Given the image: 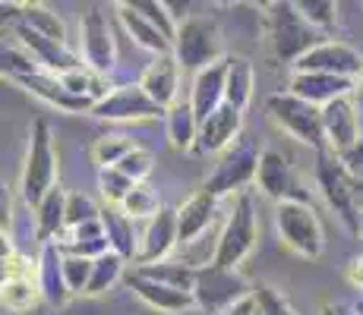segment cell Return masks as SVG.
Wrapping results in <instances>:
<instances>
[{"instance_id": "3", "label": "cell", "mask_w": 363, "mask_h": 315, "mask_svg": "<svg viewBox=\"0 0 363 315\" xmlns=\"http://www.w3.org/2000/svg\"><path fill=\"white\" fill-rule=\"evenodd\" d=\"M269 114L272 120L281 126L288 136H294L297 142L313 145L319 155L329 151V139H325V126H323V110L316 104L303 101L297 95H272L269 98Z\"/></svg>"}, {"instance_id": "42", "label": "cell", "mask_w": 363, "mask_h": 315, "mask_svg": "<svg viewBox=\"0 0 363 315\" xmlns=\"http://www.w3.org/2000/svg\"><path fill=\"white\" fill-rule=\"evenodd\" d=\"M323 315H357L347 303H341V299H325L323 303Z\"/></svg>"}, {"instance_id": "8", "label": "cell", "mask_w": 363, "mask_h": 315, "mask_svg": "<svg viewBox=\"0 0 363 315\" xmlns=\"http://www.w3.org/2000/svg\"><path fill=\"white\" fill-rule=\"evenodd\" d=\"M259 158L262 151L256 149V142L250 136H237L225 151H221V161L215 164L212 177L206 180V189L212 195H225V193H243V183L250 177H256L259 171Z\"/></svg>"}, {"instance_id": "18", "label": "cell", "mask_w": 363, "mask_h": 315, "mask_svg": "<svg viewBox=\"0 0 363 315\" xmlns=\"http://www.w3.org/2000/svg\"><path fill=\"white\" fill-rule=\"evenodd\" d=\"M237 130H240V110L231 108V104H221V108L199 126V136H196L193 149L202 151V155H208V151H225L237 139Z\"/></svg>"}, {"instance_id": "24", "label": "cell", "mask_w": 363, "mask_h": 315, "mask_svg": "<svg viewBox=\"0 0 363 315\" xmlns=\"http://www.w3.org/2000/svg\"><path fill=\"white\" fill-rule=\"evenodd\" d=\"M215 199H218V195H212L208 189H202V193H196L177 212V227H180V240H184V243H190L193 236H199L202 230L208 227L212 212H215Z\"/></svg>"}, {"instance_id": "26", "label": "cell", "mask_w": 363, "mask_h": 315, "mask_svg": "<svg viewBox=\"0 0 363 315\" xmlns=\"http://www.w3.org/2000/svg\"><path fill=\"white\" fill-rule=\"evenodd\" d=\"M167 132H171L174 149H190V145H196L199 120H196V114H193L190 101H177L167 110Z\"/></svg>"}, {"instance_id": "29", "label": "cell", "mask_w": 363, "mask_h": 315, "mask_svg": "<svg viewBox=\"0 0 363 315\" xmlns=\"http://www.w3.org/2000/svg\"><path fill=\"white\" fill-rule=\"evenodd\" d=\"M136 271L145 277H152V281H158V284L174 287V290H184V293H193V287H196V271L186 268V265L158 262V265H145V268H136Z\"/></svg>"}, {"instance_id": "25", "label": "cell", "mask_w": 363, "mask_h": 315, "mask_svg": "<svg viewBox=\"0 0 363 315\" xmlns=\"http://www.w3.org/2000/svg\"><path fill=\"white\" fill-rule=\"evenodd\" d=\"M250 95H253V67H250L247 57L234 54L228 57V88H225V104L243 110L250 104Z\"/></svg>"}, {"instance_id": "11", "label": "cell", "mask_w": 363, "mask_h": 315, "mask_svg": "<svg viewBox=\"0 0 363 315\" xmlns=\"http://www.w3.org/2000/svg\"><path fill=\"white\" fill-rule=\"evenodd\" d=\"M92 114L101 117V120H149V117H162L164 108H158L143 92V86H121V88H111L95 104Z\"/></svg>"}, {"instance_id": "44", "label": "cell", "mask_w": 363, "mask_h": 315, "mask_svg": "<svg viewBox=\"0 0 363 315\" xmlns=\"http://www.w3.org/2000/svg\"><path fill=\"white\" fill-rule=\"evenodd\" d=\"M351 101H354V104H357V108L363 110V76H360V79H357V82H354V92H351Z\"/></svg>"}, {"instance_id": "31", "label": "cell", "mask_w": 363, "mask_h": 315, "mask_svg": "<svg viewBox=\"0 0 363 315\" xmlns=\"http://www.w3.org/2000/svg\"><path fill=\"white\" fill-rule=\"evenodd\" d=\"M23 10H26V25H29V29H35L38 35H45V38H51V41H57V45H64V41H67L64 25H60V19L54 16L48 6H41V4H26Z\"/></svg>"}, {"instance_id": "22", "label": "cell", "mask_w": 363, "mask_h": 315, "mask_svg": "<svg viewBox=\"0 0 363 315\" xmlns=\"http://www.w3.org/2000/svg\"><path fill=\"white\" fill-rule=\"evenodd\" d=\"M19 82H23V86H29L32 95L45 98L48 104H57V108H64V110H95V101L69 95L67 88L60 86V79L54 73H32V76H23Z\"/></svg>"}, {"instance_id": "19", "label": "cell", "mask_w": 363, "mask_h": 315, "mask_svg": "<svg viewBox=\"0 0 363 315\" xmlns=\"http://www.w3.org/2000/svg\"><path fill=\"white\" fill-rule=\"evenodd\" d=\"M127 281H130L133 290H136V297L145 299V303H149L152 309H158V312H180V309L196 306V297H193V293L174 290V287L158 284V281H152V277L139 275V271H133Z\"/></svg>"}, {"instance_id": "34", "label": "cell", "mask_w": 363, "mask_h": 315, "mask_svg": "<svg viewBox=\"0 0 363 315\" xmlns=\"http://www.w3.org/2000/svg\"><path fill=\"white\" fill-rule=\"evenodd\" d=\"M253 315H297V312L272 284H259L253 287Z\"/></svg>"}, {"instance_id": "28", "label": "cell", "mask_w": 363, "mask_h": 315, "mask_svg": "<svg viewBox=\"0 0 363 315\" xmlns=\"http://www.w3.org/2000/svg\"><path fill=\"white\" fill-rule=\"evenodd\" d=\"M101 224H104V234H108V243L114 246L117 256H133V227H130V218L117 208H104L101 212Z\"/></svg>"}, {"instance_id": "6", "label": "cell", "mask_w": 363, "mask_h": 315, "mask_svg": "<svg viewBox=\"0 0 363 315\" xmlns=\"http://www.w3.org/2000/svg\"><path fill=\"white\" fill-rule=\"evenodd\" d=\"M174 57H177L180 69H193V73H202L212 63H218L221 41L212 19L186 16L184 25L177 29V38H174Z\"/></svg>"}, {"instance_id": "43", "label": "cell", "mask_w": 363, "mask_h": 315, "mask_svg": "<svg viewBox=\"0 0 363 315\" xmlns=\"http://www.w3.org/2000/svg\"><path fill=\"white\" fill-rule=\"evenodd\" d=\"M347 281H351L354 287H363V256L347 265Z\"/></svg>"}, {"instance_id": "13", "label": "cell", "mask_w": 363, "mask_h": 315, "mask_svg": "<svg viewBox=\"0 0 363 315\" xmlns=\"http://www.w3.org/2000/svg\"><path fill=\"white\" fill-rule=\"evenodd\" d=\"M225 88H228V57H221L218 63H212L208 69L196 73L193 79V114H196L199 126L225 104Z\"/></svg>"}, {"instance_id": "20", "label": "cell", "mask_w": 363, "mask_h": 315, "mask_svg": "<svg viewBox=\"0 0 363 315\" xmlns=\"http://www.w3.org/2000/svg\"><path fill=\"white\" fill-rule=\"evenodd\" d=\"M256 180H259V189L269 199L284 202V199H297L294 195V180H291V167L284 155L278 151H262L259 158V171H256Z\"/></svg>"}, {"instance_id": "16", "label": "cell", "mask_w": 363, "mask_h": 315, "mask_svg": "<svg viewBox=\"0 0 363 315\" xmlns=\"http://www.w3.org/2000/svg\"><path fill=\"white\" fill-rule=\"evenodd\" d=\"M177 76H180L177 57H174V54H162V57L152 60V67L143 73L139 86H143V92L149 95L158 108L171 110L174 104L180 101V98H177Z\"/></svg>"}, {"instance_id": "12", "label": "cell", "mask_w": 363, "mask_h": 315, "mask_svg": "<svg viewBox=\"0 0 363 315\" xmlns=\"http://www.w3.org/2000/svg\"><path fill=\"white\" fill-rule=\"evenodd\" d=\"M323 126H325V139H329L332 155H345V151H351L360 142V117H357V104L351 101V95L325 104Z\"/></svg>"}, {"instance_id": "35", "label": "cell", "mask_w": 363, "mask_h": 315, "mask_svg": "<svg viewBox=\"0 0 363 315\" xmlns=\"http://www.w3.org/2000/svg\"><path fill=\"white\" fill-rule=\"evenodd\" d=\"M136 149V145L130 142V139H123V136H104L95 142V149H92V158L99 161L101 167H117L123 158L130 155V151Z\"/></svg>"}, {"instance_id": "39", "label": "cell", "mask_w": 363, "mask_h": 315, "mask_svg": "<svg viewBox=\"0 0 363 315\" xmlns=\"http://www.w3.org/2000/svg\"><path fill=\"white\" fill-rule=\"evenodd\" d=\"M99 218H101V212L86 199V195L73 193L67 199V227H82V224L99 221Z\"/></svg>"}, {"instance_id": "37", "label": "cell", "mask_w": 363, "mask_h": 315, "mask_svg": "<svg viewBox=\"0 0 363 315\" xmlns=\"http://www.w3.org/2000/svg\"><path fill=\"white\" fill-rule=\"evenodd\" d=\"M92 268H95V262H89V258H82V256H67L64 258V277H67L69 293H86L89 290Z\"/></svg>"}, {"instance_id": "9", "label": "cell", "mask_w": 363, "mask_h": 315, "mask_svg": "<svg viewBox=\"0 0 363 315\" xmlns=\"http://www.w3.org/2000/svg\"><path fill=\"white\" fill-rule=\"evenodd\" d=\"M269 25L272 47L281 60H300L303 54L313 51V41L319 38V32L303 19L297 4H272Z\"/></svg>"}, {"instance_id": "4", "label": "cell", "mask_w": 363, "mask_h": 315, "mask_svg": "<svg viewBox=\"0 0 363 315\" xmlns=\"http://www.w3.org/2000/svg\"><path fill=\"white\" fill-rule=\"evenodd\" d=\"M57 180V155L51 145V130L45 120H35L29 139V158L23 167V199L38 208Z\"/></svg>"}, {"instance_id": "1", "label": "cell", "mask_w": 363, "mask_h": 315, "mask_svg": "<svg viewBox=\"0 0 363 315\" xmlns=\"http://www.w3.org/2000/svg\"><path fill=\"white\" fill-rule=\"evenodd\" d=\"M316 177H319V186H323L325 199H329V205L341 218V224H345L351 234H360V227H363V183L332 155V151L319 155Z\"/></svg>"}, {"instance_id": "40", "label": "cell", "mask_w": 363, "mask_h": 315, "mask_svg": "<svg viewBox=\"0 0 363 315\" xmlns=\"http://www.w3.org/2000/svg\"><path fill=\"white\" fill-rule=\"evenodd\" d=\"M117 171L121 173H127V177L133 180V183H143L145 177L152 173V155L145 149H133L127 158L117 164Z\"/></svg>"}, {"instance_id": "10", "label": "cell", "mask_w": 363, "mask_h": 315, "mask_svg": "<svg viewBox=\"0 0 363 315\" xmlns=\"http://www.w3.org/2000/svg\"><path fill=\"white\" fill-rule=\"evenodd\" d=\"M297 73H325V76H351L363 73V57L354 47L341 45V41H323L316 45L310 54H303L297 63H294Z\"/></svg>"}, {"instance_id": "33", "label": "cell", "mask_w": 363, "mask_h": 315, "mask_svg": "<svg viewBox=\"0 0 363 315\" xmlns=\"http://www.w3.org/2000/svg\"><path fill=\"white\" fill-rule=\"evenodd\" d=\"M123 214H127L130 221H139V218H155L158 212H162V208H158V195L152 193L149 186H143L139 183L136 189H133V193L127 195V199H123Z\"/></svg>"}, {"instance_id": "41", "label": "cell", "mask_w": 363, "mask_h": 315, "mask_svg": "<svg viewBox=\"0 0 363 315\" xmlns=\"http://www.w3.org/2000/svg\"><path fill=\"white\" fill-rule=\"evenodd\" d=\"M133 6H136V10L143 13V16L149 19L152 25H158V29L164 32V38L174 45V38H177V29H174V25H171V19L164 16V10H167L164 4H149V0H136V4H133Z\"/></svg>"}, {"instance_id": "38", "label": "cell", "mask_w": 363, "mask_h": 315, "mask_svg": "<svg viewBox=\"0 0 363 315\" xmlns=\"http://www.w3.org/2000/svg\"><path fill=\"white\" fill-rule=\"evenodd\" d=\"M297 10L303 13V19L316 32H329L335 25V10L338 6L329 4V0H303V4H297Z\"/></svg>"}, {"instance_id": "23", "label": "cell", "mask_w": 363, "mask_h": 315, "mask_svg": "<svg viewBox=\"0 0 363 315\" xmlns=\"http://www.w3.org/2000/svg\"><path fill=\"white\" fill-rule=\"evenodd\" d=\"M117 13H121V23L127 25V32H130L143 47L155 51L158 57H162V54H171V47H174V45L164 38V32L158 29V25H152L149 19H145L133 4H117Z\"/></svg>"}, {"instance_id": "2", "label": "cell", "mask_w": 363, "mask_h": 315, "mask_svg": "<svg viewBox=\"0 0 363 315\" xmlns=\"http://www.w3.org/2000/svg\"><path fill=\"white\" fill-rule=\"evenodd\" d=\"M275 227L281 243L303 258H319L325 249V234L316 212L306 199H284L275 205Z\"/></svg>"}, {"instance_id": "7", "label": "cell", "mask_w": 363, "mask_h": 315, "mask_svg": "<svg viewBox=\"0 0 363 315\" xmlns=\"http://www.w3.org/2000/svg\"><path fill=\"white\" fill-rule=\"evenodd\" d=\"M256 246V218H253V199L250 193H237V202L231 208L225 230H221L218 249H215L212 265L215 268H237L250 249Z\"/></svg>"}, {"instance_id": "30", "label": "cell", "mask_w": 363, "mask_h": 315, "mask_svg": "<svg viewBox=\"0 0 363 315\" xmlns=\"http://www.w3.org/2000/svg\"><path fill=\"white\" fill-rule=\"evenodd\" d=\"M41 287L32 284V277H16V281H4V306L10 312H29L38 306Z\"/></svg>"}, {"instance_id": "21", "label": "cell", "mask_w": 363, "mask_h": 315, "mask_svg": "<svg viewBox=\"0 0 363 315\" xmlns=\"http://www.w3.org/2000/svg\"><path fill=\"white\" fill-rule=\"evenodd\" d=\"M38 287H41V297L51 299L54 306L67 303L69 287L64 277V258L57 252V243H45V252L38 258Z\"/></svg>"}, {"instance_id": "14", "label": "cell", "mask_w": 363, "mask_h": 315, "mask_svg": "<svg viewBox=\"0 0 363 315\" xmlns=\"http://www.w3.org/2000/svg\"><path fill=\"white\" fill-rule=\"evenodd\" d=\"M180 240V227H177V212H171V208H162V212L155 214V218L149 221V227H145L143 234V246L136 252V265L139 268H145V265H155L158 258H164L171 246Z\"/></svg>"}, {"instance_id": "32", "label": "cell", "mask_w": 363, "mask_h": 315, "mask_svg": "<svg viewBox=\"0 0 363 315\" xmlns=\"http://www.w3.org/2000/svg\"><path fill=\"white\" fill-rule=\"evenodd\" d=\"M123 271V256L117 252H104L101 258H95V268H92V281H89V297H99L101 290H108L111 284L121 277Z\"/></svg>"}, {"instance_id": "27", "label": "cell", "mask_w": 363, "mask_h": 315, "mask_svg": "<svg viewBox=\"0 0 363 315\" xmlns=\"http://www.w3.org/2000/svg\"><path fill=\"white\" fill-rule=\"evenodd\" d=\"M67 199L69 195H64V189L54 186L51 193L45 195V202L38 205V234L45 243H51L48 236L57 234V230L67 224Z\"/></svg>"}, {"instance_id": "15", "label": "cell", "mask_w": 363, "mask_h": 315, "mask_svg": "<svg viewBox=\"0 0 363 315\" xmlns=\"http://www.w3.org/2000/svg\"><path fill=\"white\" fill-rule=\"evenodd\" d=\"M82 54L95 73H104L114 63V41H111V25L101 16V10H89L82 16Z\"/></svg>"}, {"instance_id": "45", "label": "cell", "mask_w": 363, "mask_h": 315, "mask_svg": "<svg viewBox=\"0 0 363 315\" xmlns=\"http://www.w3.org/2000/svg\"><path fill=\"white\" fill-rule=\"evenodd\" d=\"M360 315H363V309H360Z\"/></svg>"}, {"instance_id": "17", "label": "cell", "mask_w": 363, "mask_h": 315, "mask_svg": "<svg viewBox=\"0 0 363 315\" xmlns=\"http://www.w3.org/2000/svg\"><path fill=\"white\" fill-rule=\"evenodd\" d=\"M354 92V82L345 79V76H325V73H294L291 79V95L303 98L310 104H332L338 98H347Z\"/></svg>"}, {"instance_id": "5", "label": "cell", "mask_w": 363, "mask_h": 315, "mask_svg": "<svg viewBox=\"0 0 363 315\" xmlns=\"http://www.w3.org/2000/svg\"><path fill=\"white\" fill-rule=\"evenodd\" d=\"M193 297H196V306H202L208 315H225L231 312L237 303L253 297L247 277L234 268H199L196 271V287H193Z\"/></svg>"}, {"instance_id": "36", "label": "cell", "mask_w": 363, "mask_h": 315, "mask_svg": "<svg viewBox=\"0 0 363 315\" xmlns=\"http://www.w3.org/2000/svg\"><path fill=\"white\" fill-rule=\"evenodd\" d=\"M139 183H133L127 173H121L117 167H101V193L108 202H114V205H123V199L136 189Z\"/></svg>"}]
</instances>
